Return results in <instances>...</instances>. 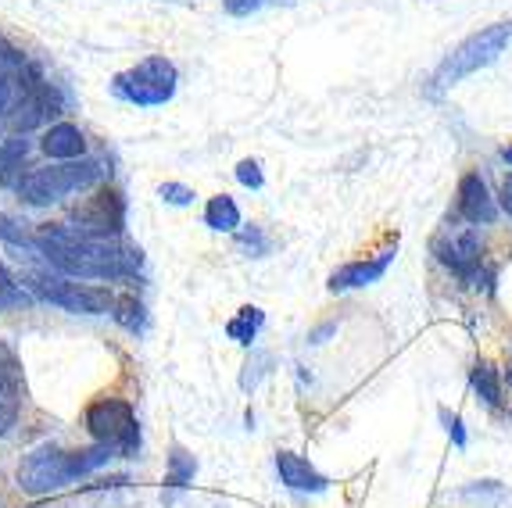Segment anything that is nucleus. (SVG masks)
<instances>
[{"mask_svg": "<svg viewBox=\"0 0 512 508\" xmlns=\"http://www.w3.org/2000/svg\"><path fill=\"white\" fill-rule=\"evenodd\" d=\"M33 251H40L61 276L72 280H129L144 265L140 247L122 244L119 237H83L69 222L36 229Z\"/></svg>", "mask_w": 512, "mask_h": 508, "instance_id": "obj_1", "label": "nucleus"}, {"mask_svg": "<svg viewBox=\"0 0 512 508\" xmlns=\"http://www.w3.org/2000/svg\"><path fill=\"white\" fill-rule=\"evenodd\" d=\"M111 458H115V451H111L108 444H97V448H86V451H61V448H54V444H47V448L29 451V455L18 462L15 480L26 494L43 498V494L61 491L65 483L79 480V476L108 466Z\"/></svg>", "mask_w": 512, "mask_h": 508, "instance_id": "obj_2", "label": "nucleus"}, {"mask_svg": "<svg viewBox=\"0 0 512 508\" xmlns=\"http://www.w3.org/2000/svg\"><path fill=\"white\" fill-rule=\"evenodd\" d=\"M108 176L104 161L94 158H76V161H61V165H47V169L29 172L22 183H18V197L36 208H47V204H58L72 190H86L101 183Z\"/></svg>", "mask_w": 512, "mask_h": 508, "instance_id": "obj_3", "label": "nucleus"}, {"mask_svg": "<svg viewBox=\"0 0 512 508\" xmlns=\"http://www.w3.org/2000/svg\"><path fill=\"white\" fill-rule=\"evenodd\" d=\"M512 40V22H495V26L480 29V33L466 36V40L455 47L448 58L437 65L434 72V90H448V86L462 83L466 76H473V72H480V68H487L491 61L498 58V54L509 47Z\"/></svg>", "mask_w": 512, "mask_h": 508, "instance_id": "obj_4", "label": "nucleus"}, {"mask_svg": "<svg viewBox=\"0 0 512 508\" xmlns=\"http://www.w3.org/2000/svg\"><path fill=\"white\" fill-rule=\"evenodd\" d=\"M26 287L33 290L40 301L47 305H58L65 312L76 315H104L115 305V294L104 287H90V283H79L72 276H47V272H26L22 276Z\"/></svg>", "mask_w": 512, "mask_h": 508, "instance_id": "obj_5", "label": "nucleus"}, {"mask_svg": "<svg viewBox=\"0 0 512 508\" xmlns=\"http://www.w3.org/2000/svg\"><path fill=\"white\" fill-rule=\"evenodd\" d=\"M86 430L94 433L97 444H108L122 458H133L140 451L137 412L122 398H101L86 408Z\"/></svg>", "mask_w": 512, "mask_h": 508, "instance_id": "obj_6", "label": "nucleus"}, {"mask_svg": "<svg viewBox=\"0 0 512 508\" xmlns=\"http://www.w3.org/2000/svg\"><path fill=\"white\" fill-rule=\"evenodd\" d=\"M176 65L165 58H144L137 68H129V72H119L115 76V94L122 101L137 104V108H154V104H165L172 94H176Z\"/></svg>", "mask_w": 512, "mask_h": 508, "instance_id": "obj_7", "label": "nucleus"}, {"mask_svg": "<svg viewBox=\"0 0 512 508\" xmlns=\"http://www.w3.org/2000/svg\"><path fill=\"white\" fill-rule=\"evenodd\" d=\"M430 251H434L437 262L448 272H455L459 280H470L473 272L484 265V237H480L477 226H470V222H462V219L444 222L434 233V240H430Z\"/></svg>", "mask_w": 512, "mask_h": 508, "instance_id": "obj_8", "label": "nucleus"}, {"mask_svg": "<svg viewBox=\"0 0 512 508\" xmlns=\"http://www.w3.org/2000/svg\"><path fill=\"white\" fill-rule=\"evenodd\" d=\"M69 226L83 237H119L126 226V197L115 187H97L72 208Z\"/></svg>", "mask_w": 512, "mask_h": 508, "instance_id": "obj_9", "label": "nucleus"}, {"mask_svg": "<svg viewBox=\"0 0 512 508\" xmlns=\"http://www.w3.org/2000/svg\"><path fill=\"white\" fill-rule=\"evenodd\" d=\"M54 115H61V97H58V90H54L51 83L29 79L26 90H22V97H18V104L11 108L8 126L15 129V133H26V129L43 126V122L54 119Z\"/></svg>", "mask_w": 512, "mask_h": 508, "instance_id": "obj_10", "label": "nucleus"}, {"mask_svg": "<svg viewBox=\"0 0 512 508\" xmlns=\"http://www.w3.org/2000/svg\"><path fill=\"white\" fill-rule=\"evenodd\" d=\"M498 201L487 190V179L480 172H466L459 179V194H455V215L470 226H495L498 219Z\"/></svg>", "mask_w": 512, "mask_h": 508, "instance_id": "obj_11", "label": "nucleus"}, {"mask_svg": "<svg viewBox=\"0 0 512 508\" xmlns=\"http://www.w3.org/2000/svg\"><path fill=\"white\" fill-rule=\"evenodd\" d=\"M394 251H398V244L376 251L373 258H359V262L341 265V269L330 276V290L337 294V290H355V287H369V283H376L387 272V265L394 262Z\"/></svg>", "mask_w": 512, "mask_h": 508, "instance_id": "obj_12", "label": "nucleus"}, {"mask_svg": "<svg viewBox=\"0 0 512 508\" xmlns=\"http://www.w3.org/2000/svg\"><path fill=\"white\" fill-rule=\"evenodd\" d=\"M276 473H280L283 487H291V491H301V494H323L326 487H330V480H326L308 458L294 455V451H280V455H276Z\"/></svg>", "mask_w": 512, "mask_h": 508, "instance_id": "obj_13", "label": "nucleus"}, {"mask_svg": "<svg viewBox=\"0 0 512 508\" xmlns=\"http://www.w3.org/2000/svg\"><path fill=\"white\" fill-rule=\"evenodd\" d=\"M43 154L47 158H58V161H76L86 154V140L83 133H79L76 126H69V122H58V126H51L47 133H43L40 140Z\"/></svg>", "mask_w": 512, "mask_h": 508, "instance_id": "obj_14", "label": "nucleus"}, {"mask_svg": "<svg viewBox=\"0 0 512 508\" xmlns=\"http://www.w3.org/2000/svg\"><path fill=\"white\" fill-rule=\"evenodd\" d=\"M22 412V376L15 365H0V437H8Z\"/></svg>", "mask_w": 512, "mask_h": 508, "instance_id": "obj_15", "label": "nucleus"}, {"mask_svg": "<svg viewBox=\"0 0 512 508\" xmlns=\"http://www.w3.org/2000/svg\"><path fill=\"white\" fill-rule=\"evenodd\" d=\"M470 387H473V394H477V398L491 408V412H502L505 380H502V373H498L495 365L487 362V358H480V362L470 369Z\"/></svg>", "mask_w": 512, "mask_h": 508, "instance_id": "obj_16", "label": "nucleus"}, {"mask_svg": "<svg viewBox=\"0 0 512 508\" xmlns=\"http://www.w3.org/2000/svg\"><path fill=\"white\" fill-rule=\"evenodd\" d=\"M197 473V458L190 455L183 444H172L169 448V462H165V487L169 491H183Z\"/></svg>", "mask_w": 512, "mask_h": 508, "instance_id": "obj_17", "label": "nucleus"}, {"mask_svg": "<svg viewBox=\"0 0 512 508\" xmlns=\"http://www.w3.org/2000/svg\"><path fill=\"white\" fill-rule=\"evenodd\" d=\"M205 226L215 229V233H237V226H240L237 201H233V197H226V194L212 197V201H208V208H205Z\"/></svg>", "mask_w": 512, "mask_h": 508, "instance_id": "obj_18", "label": "nucleus"}, {"mask_svg": "<svg viewBox=\"0 0 512 508\" xmlns=\"http://www.w3.org/2000/svg\"><path fill=\"white\" fill-rule=\"evenodd\" d=\"M262 326H265V312H262V308H255V305H248V308H240V312L226 322V337L248 348L251 340L258 337V330H262Z\"/></svg>", "mask_w": 512, "mask_h": 508, "instance_id": "obj_19", "label": "nucleus"}, {"mask_svg": "<svg viewBox=\"0 0 512 508\" xmlns=\"http://www.w3.org/2000/svg\"><path fill=\"white\" fill-rule=\"evenodd\" d=\"M111 315H115V322H119L122 330H129V333H144V326H147L144 305H140V301L133 294L115 297V305H111Z\"/></svg>", "mask_w": 512, "mask_h": 508, "instance_id": "obj_20", "label": "nucleus"}, {"mask_svg": "<svg viewBox=\"0 0 512 508\" xmlns=\"http://www.w3.org/2000/svg\"><path fill=\"white\" fill-rule=\"evenodd\" d=\"M0 237L15 247H36V229H29L26 219H15V215H0Z\"/></svg>", "mask_w": 512, "mask_h": 508, "instance_id": "obj_21", "label": "nucleus"}, {"mask_svg": "<svg viewBox=\"0 0 512 508\" xmlns=\"http://www.w3.org/2000/svg\"><path fill=\"white\" fill-rule=\"evenodd\" d=\"M26 90V79L18 68H0V111H11Z\"/></svg>", "mask_w": 512, "mask_h": 508, "instance_id": "obj_22", "label": "nucleus"}, {"mask_svg": "<svg viewBox=\"0 0 512 508\" xmlns=\"http://www.w3.org/2000/svg\"><path fill=\"white\" fill-rule=\"evenodd\" d=\"M462 498L495 501V505H502V501H509V491H505V487L498 480H477L473 487H466V491H462Z\"/></svg>", "mask_w": 512, "mask_h": 508, "instance_id": "obj_23", "label": "nucleus"}, {"mask_svg": "<svg viewBox=\"0 0 512 508\" xmlns=\"http://www.w3.org/2000/svg\"><path fill=\"white\" fill-rule=\"evenodd\" d=\"M437 415H441V423H444V433L452 437V444L455 448H466L470 444V433H466V426H462V419H459V412H452V408H437Z\"/></svg>", "mask_w": 512, "mask_h": 508, "instance_id": "obj_24", "label": "nucleus"}, {"mask_svg": "<svg viewBox=\"0 0 512 508\" xmlns=\"http://www.w3.org/2000/svg\"><path fill=\"white\" fill-rule=\"evenodd\" d=\"M265 365H269V355H265V351H255V355L248 358V365H244V376H240V387H244V390H255V387H258V380H262V376L269 373Z\"/></svg>", "mask_w": 512, "mask_h": 508, "instance_id": "obj_25", "label": "nucleus"}, {"mask_svg": "<svg viewBox=\"0 0 512 508\" xmlns=\"http://www.w3.org/2000/svg\"><path fill=\"white\" fill-rule=\"evenodd\" d=\"M26 151H29L26 140H4V144H0V172L18 169L22 158H26Z\"/></svg>", "mask_w": 512, "mask_h": 508, "instance_id": "obj_26", "label": "nucleus"}, {"mask_svg": "<svg viewBox=\"0 0 512 508\" xmlns=\"http://www.w3.org/2000/svg\"><path fill=\"white\" fill-rule=\"evenodd\" d=\"M237 179L244 183V187H251V190H262V183H265V176H262V165H258L255 158H244L237 165Z\"/></svg>", "mask_w": 512, "mask_h": 508, "instance_id": "obj_27", "label": "nucleus"}, {"mask_svg": "<svg viewBox=\"0 0 512 508\" xmlns=\"http://www.w3.org/2000/svg\"><path fill=\"white\" fill-rule=\"evenodd\" d=\"M162 201H169V204H176V208H183V204H190L194 201V190L190 187H183V183H162Z\"/></svg>", "mask_w": 512, "mask_h": 508, "instance_id": "obj_28", "label": "nucleus"}, {"mask_svg": "<svg viewBox=\"0 0 512 508\" xmlns=\"http://www.w3.org/2000/svg\"><path fill=\"white\" fill-rule=\"evenodd\" d=\"M237 244L244 247V251H251V247H255L258 254L269 251V244H265V240H262V233H258V226H248V229H244V233H237Z\"/></svg>", "mask_w": 512, "mask_h": 508, "instance_id": "obj_29", "label": "nucleus"}, {"mask_svg": "<svg viewBox=\"0 0 512 508\" xmlns=\"http://www.w3.org/2000/svg\"><path fill=\"white\" fill-rule=\"evenodd\" d=\"M265 0H226V11L230 15H251L255 8H262Z\"/></svg>", "mask_w": 512, "mask_h": 508, "instance_id": "obj_30", "label": "nucleus"}, {"mask_svg": "<svg viewBox=\"0 0 512 508\" xmlns=\"http://www.w3.org/2000/svg\"><path fill=\"white\" fill-rule=\"evenodd\" d=\"M498 208L512 219V172L502 179V194H498Z\"/></svg>", "mask_w": 512, "mask_h": 508, "instance_id": "obj_31", "label": "nucleus"}, {"mask_svg": "<svg viewBox=\"0 0 512 508\" xmlns=\"http://www.w3.org/2000/svg\"><path fill=\"white\" fill-rule=\"evenodd\" d=\"M4 301H15V287H11V280L4 276V269H0V305Z\"/></svg>", "mask_w": 512, "mask_h": 508, "instance_id": "obj_32", "label": "nucleus"}, {"mask_svg": "<svg viewBox=\"0 0 512 508\" xmlns=\"http://www.w3.org/2000/svg\"><path fill=\"white\" fill-rule=\"evenodd\" d=\"M330 333H333V326H323V330H316L308 340H312V344H323V337H330Z\"/></svg>", "mask_w": 512, "mask_h": 508, "instance_id": "obj_33", "label": "nucleus"}, {"mask_svg": "<svg viewBox=\"0 0 512 508\" xmlns=\"http://www.w3.org/2000/svg\"><path fill=\"white\" fill-rule=\"evenodd\" d=\"M502 380H505V387H509V390H512V362H509V365H505V373H502Z\"/></svg>", "mask_w": 512, "mask_h": 508, "instance_id": "obj_34", "label": "nucleus"}]
</instances>
